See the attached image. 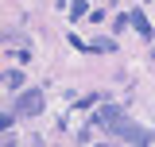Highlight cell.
<instances>
[{"label":"cell","instance_id":"6da1fadb","mask_svg":"<svg viewBox=\"0 0 155 147\" xmlns=\"http://www.w3.org/2000/svg\"><path fill=\"white\" fill-rule=\"evenodd\" d=\"M124 120H128V116H124V109H120V105H113V101H105V105L97 109V124H105L113 136H116V128H120Z\"/></svg>","mask_w":155,"mask_h":147},{"label":"cell","instance_id":"7a4b0ae2","mask_svg":"<svg viewBox=\"0 0 155 147\" xmlns=\"http://www.w3.org/2000/svg\"><path fill=\"white\" fill-rule=\"evenodd\" d=\"M16 112L19 116H39V112H43V93L39 89H23L16 97Z\"/></svg>","mask_w":155,"mask_h":147},{"label":"cell","instance_id":"3957f363","mask_svg":"<svg viewBox=\"0 0 155 147\" xmlns=\"http://www.w3.org/2000/svg\"><path fill=\"white\" fill-rule=\"evenodd\" d=\"M116 136H120L124 143H140V147H143V143H151V139H155V136H151L147 128H140V124H132V120H124V124L116 128Z\"/></svg>","mask_w":155,"mask_h":147},{"label":"cell","instance_id":"277c9868","mask_svg":"<svg viewBox=\"0 0 155 147\" xmlns=\"http://www.w3.org/2000/svg\"><path fill=\"white\" fill-rule=\"evenodd\" d=\"M128 16H132V27L140 31V39H147V43H151V35H155V31H151V19L143 16V12H128Z\"/></svg>","mask_w":155,"mask_h":147},{"label":"cell","instance_id":"5b68a950","mask_svg":"<svg viewBox=\"0 0 155 147\" xmlns=\"http://www.w3.org/2000/svg\"><path fill=\"white\" fill-rule=\"evenodd\" d=\"M23 77H27L23 70H4V89H19V85H23Z\"/></svg>","mask_w":155,"mask_h":147},{"label":"cell","instance_id":"8992f818","mask_svg":"<svg viewBox=\"0 0 155 147\" xmlns=\"http://www.w3.org/2000/svg\"><path fill=\"white\" fill-rule=\"evenodd\" d=\"M89 51H97V54H105V51H109V54H113L116 43H109V39H93V43H89Z\"/></svg>","mask_w":155,"mask_h":147},{"label":"cell","instance_id":"52a82bcc","mask_svg":"<svg viewBox=\"0 0 155 147\" xmlns=\"http://www.w3.org/2000/svg\"><path fill=\"white\" fill-rule=\"evenodd\" d=\"M85 12H89V8H85V0H74V4H70V19H81Z\"/></svg>","mask_w":155,"mask_h":147}]
</instances>
